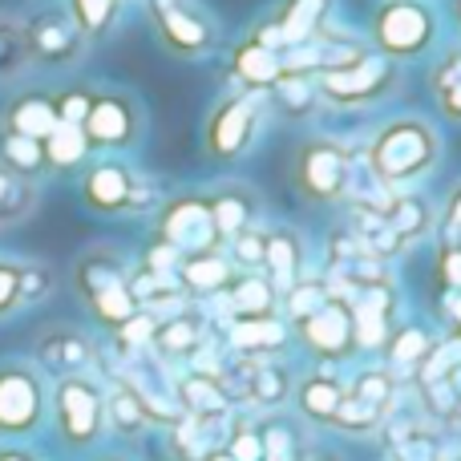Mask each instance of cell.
<instances>
[{
  "label": "cell",
  "instance_id": "cell-36",
  "mask_svg": "<svg viewBox=\"0 0 461 461\" xmlns=\"http://www.w3.org/2000/svg\"><path fill=\"white\" fill-rule=\"evenodd\" d=\"M276 110L287 113V118H303V113L312 110V102H316V86H312L303 73H284V77L276 81Z\"/></svg>",
  "mask_w": 461,
  "mask_h": 461
},
{
  "label": "cell",
  "instance_id": "cell-39",
  "mask_svg": "<svg viewBox=\"0 0 461 461\" xmlns=\"http://www.w3.org/2000/svg\"><path fill=\"white\" fill-rule=\"evenodd\" d=\"M352 397L368 401L373 409H381V413H389L393 397H397V381L389 376V368H368V373L357 376V384H352Z\"/></svg>",
  "mask_w": 461,
  "mask_h": 461
},
{
  "label": "cell",
  "instance_id": "cell-40",
  "mask_svg": "<svg viewBox=\"0 0 461 461\" xmlns=\"http://www.w3.org/2000/svg\"><path fill=\"white\" fill-rule=\"evenodd\" d=\"M381 417H384L381 409H373L368 401L344 393V401H340V409H336L332 425H336V429H344V433H373L376 425H381Z\"/></svg>",
  "mask_w": 461,
  "mask_h": 461
},
{
  "label": "cell",
  "instance_id": "cell-26",
  "mask_svg": "<svg viewBox=\"0 0 461 461\" xmlns=\"http://www.w3.org/2000/svg\"><path fill=\"white\" fill-rule=\"evenodd\" d=\"M276 308H279V292L271 287V279L243 276L230 284V312H235V320L276 316Z\"/></svg>",
  "mask_w": 461,
  "mask_h": 461
},
{
  "label": "cell",
  "instance_id": "cell-19",
  "mask_svg": "<svg viewBox=\"0 0 461 461\" xmlns=\"http://www.w3.org/2000/svg\"><path fill=\"white\" fill-rule=\"evenodd\" d=\"M113 284H126V263L113 251H86L77 259V267H73V287H77V295L86 303Z\"/></svg>",
  "mask_w": 461,
  "mask_h": 461
},
{
  "label": "cell",
  "instance_id": "cell-38",
  "mask_svg": "<svg viewBox=\"0 0 461 461\" xmlns=\"http://www.w3.org/2000/svg\"><path fill=\"white\" fill-rule=\"evenodd\" d=\"M89 308H94V316L102 320L105 328H113V332H118V328L138 312V303H134V295H130V284H113V287H105L102 295H94V300H89Z\"/></svg>",
  "mask_w": 461,
  "mask_h": 461
},
{
  "label": "cell",
  "instance_id": "cell-37",
  "mask_svg": "<svg viewBox=\"0 0 461 461\" xmlns=\"http://www.w3.org/2000/svg\"><path fill=\"white\" fill-rule=\"evenodd\" d=\"M332 300V292H328L320 279H295L292 287H287L284 295H279V303H284V312H287V320H308L316 308H324V303Z\"/></svg>",
  "mask_w": 461,
  "mask_h": 461
},
{
  "label": "cell",
  "instance_id": "cell-2",
  "mask_svg": "<svg viewBox=\"0 0 461 461\" xmlns=\"http://www.w3.org/2000/svg\"><path fill=\"white\" fill-rule=\"evenodd\" d=\"M53 417L73 449H86L105 429V393L89 376H61L53 389Z\"/></svg>",
  "mask_w": 461,
  "mask_h": 461
},
{
  "label": "cell",
  "instance_id": "cell-34",
  "mask_svg": "<svg viewBox=\"0 0 461 461\" xmlns=\"http://www.w3.org/2000/svg\"><path fill=\"white\" fill-rule=\"evenodd\" d=\"M384 223L397 239H417L425 227H429V207H425L417 194H397L384 207Z\"/></svg>",
  "mask_w": 461,
  "mask_h": 461
},
{
  "label": "cell",
  "instance_id": "cell-9",
  "mask_svg": "<svg viewBox=\"0 0 461 461\" xmlns=\"http://www.w3.org/2000/svg\"><path fill=\"white\" fill-rule=\"evenodd\" d=\"M328 8H332V0H284L279 16L263 24V29L255 32V41H259L263 49H271V53H287V49L303 45V41H312L324 29Z\"/></svg>",
  "mask_w": 461,
  "mask_h": 461
},
{
  "label": "cell",
  "instance_id": "cell-28",
  "mask_svg": "<svg viewBox=\"0 0 461 461\" xmlns=\"http://www.w3.org/2000/svg\"><path fill=\"white\" fill-rule=\"evenodd\" d=\"M32 69L29 41H24L21 16L0 13V81H16Z\"/></svg>",
  "mask_w": 461,
  "mask_h": 461
},
{
  "label": "cell",
  "instance_id": "cell-52",
  "mask_svg": "<svg viewBox=\"0 0 461 461\" xmlns=\"http://www.w3.org/2000/svg\"><path fill=\"white\" fill-rule=\"evenodd\" d=\"M0 461H37L29 449H16V446H5L0 449Z\"/></svg>",
  "mask_w": 461,
  "mask_h": 461
},
{
  "label": "cell",
  "instance_id": "cell-35",
  "mask_svg": "<svg viewBox=\"0 0 461 461\" xmlns=\"http://www.w3.org/2000/svg\"><path fill=\"white\" fill-rule=\"evenodd\" d=\"M384 348H389V360L397 368H417L425 357H429L433 348V336L425 332L421 324H405L401 332H389V340H384Z\"/></svg>",
  "mask_w": 461,
  "mask_h": 461
},
{
  "label": "cell",
  "instance_id": "cell-31",
  "mask_svg": "<svg viewBox=\"0 0 461 461\" xmlns=\"http://www.w3.org/2000/svg\"><path fill=\"white\" fill-rule=\"evenodd\" d=\"M45 162H49V170H77L81 162L89 158V138H86V130L81 126H61L57 122V130L45 138Z\"/></svg>",
  "mask_w": 461,
  "mask_h": 461
},
{
  "label": "cell",
  "instance_id": "cell-55",
  "mask_svg": "<svg viewBox=\"0 0 461 461\" xmlns=\"http://www.w3.org/2000/svg\"><path fill=\"white\" fill-rule=\"evenodd\" d=\"M102 461H126V457H102Z\"/></svg>",
  "mask_w": 461,
  "mask_h": 461
},
{
  "label": "cell",
  "instance_id": "cell-16",
  "mask_svg": "<svg viewBox=\"0 0 461 461\" xmlns=\"http://www.w3.org/2000/svg\"><path fill=\"white\" fill-rule=\"evenodd\" d=\"M0 130H13V134H24V138H37V142H45V138L57 130V105H53V97L41 94V89H24V94L8 97L5 113H0Z\"/></svg>",
  "mask_w": 461,
  "mask_h": 461
},
{
  "label": "cell",
  "instance_id": "cell-41",
  "mask_svg": "<svg viewBox=\"0 0 461 461\" xmlns=\"http://www.w3.org/2000/svg\"><path fill=\"white\" fill-rule=\"evenodd\" d=\"M259 446H263V461H300L295 429L287 421H279V417L259 429Z\"/></svg>",
  "mask_w": 461,
  "mask_h": 461
},
{
  "label": "cell",
  "instance_id": "cell-48",
  "mask_svg": "<svg viewBox=\"0 0 461 461\" xmlns=\"http://www.w3.org/2000/svg\"><path fill=\"white\" fill-rule=\"evenodd\" d=\"M227 454L235 461H263V446H259V429L251 425H235L227 438Z\"/></svg>",
  "mask_w": 461,
  "mask_h": 461
},
{
  "label": "cell",
  "instance_id": "cell-33",
  "mask_svg": "<svg viewBox=\"0 0 461 461\" xmlns=\"http://www.w3.org/2000/svg\"><path fill=\"white\" fill-rule=\"evenodd\" d=\"M118 8L122 0H65V13L73 16L77 32L86 41H97L110 32V24L118 21Z\"/></svg>",
  "mask_w": 461,
  "mask_h": 461
},
{
  "label": "cell",
  "instance_id": "cell-29",
  "mask_svg": "<svg viewBox=\"0 0 461 461\" xmlns=\"http://www.w3.org/2000/svg\"><path fill=\"white\" fill-rule=\"evenodd\" d=\"M235 73L247 81V86L255 89H267L276 86L279 77H284V61H279V53H271V49H263L259 41H247V45L235 49Z\"/></svg>",
  "mask_w": 461,
  "mask_h": 461
},
{
  "label": "cell",
  "instance_id": "cell-25",
  "mask_svg": "<svg viewBox=\"0 0 461 461\" xmlns=\"http://www.w3.org/2000/svg\"><path fill=\"white\" fill-rule=\"evenodd\" d=\"M105 425H110L113 433H122V438H138V433L150 425L142 401H138V393L130 389L126 381H113V389L105 393Z\"/></svg>",
  "mask_w": 461,
  "mask_h": 461
},
{
  "label": "cell",
  "instance_id": "cell-11",
  "mask_svg": "<svg viewBox=\"0 0 461 461\" xmlns=\"http://www.w3.org/2000/svg\"><path fill=\"white\" fill-rule=\"evenodd\" d=\"M300 336L316 357L324 360H344L352 357L357 340H352V312L348 303H336L328 300L324 308H316L308 320H300Z\"/></svg>",
  "mask_w": 461,
  "mask_h": 461
},
{
  "label": "cell",
  "instance_id": "cell-21",
  "mask_svg": "<svg viewBox=\"0 0 461 461\" xmlns=\"http://www.w3.org/2000/svg\"><path fill=\"white\" fill-rule=\"evenodd\" d=\"M175 276L183 279L186 292H199V295L211 292L215 295V292H223V287L230 284L235 267H230L219 251H203V255H183V263H178Z\"/></svg>",
  "mask_w": 461,
  "mask_h": 461
},
{
  "label": "cell",
  "instance_id": "cell-45",
  "mask_svg": "<svg viewBox=\"0 0 461 461\" xmlns=\"http://www.w3.org/2000/svg\"><path fill=\"white\" fill-rule=\"evenodd\" d=\"M154 328H158V320H154L150 312H134V316L118 328V344L126 352H146L154 344Z\"/></svg>",
  "mask_w": 461,
  "mask_h": 461
},
{
  "label": "cell",
  "instance_id": "cell-50",
  "mask_svg": "<svg viewBox=\"0 0 461 461\" xmlns=\"http://www.w3.org/2000/svg\"><path fill=\"white\" fill-rule=\"evenodd\" d=\"M438 279L446 284V292H461V247H446V251H441Z\"/></svg>",
  "mask_w": 461,
  "mask_h": 461
},
{
  "label": "cell",
  "instance_id": "cell-1",
  "mask_svg": "<svg viewBox=\"0 0 461 461\" xmlns=\"http://www.w3.org/2000/svg\"><path fill=\"white\" fill-rule=\"evenodd\" d=\"M45 381L32 365H0V438H29L45 421Z\"/></svg>",
  "mask_w": 461,
  "mask_h": 461
},
{
  "label": "cell",
  "instance_id": "cell-24",
  "mask_svg": "<svg viewBox=\"0 0 461 461\" xmlns=\"http://www.w3.org/2000/svg\"><path fill=\"white\" fill-rule=\"evenodd\" d=\"M0 167L13 170L16 178L37 183V178L49 170L45 146H41L37 138H24V134H13V130H0Z\"/></svg>",
  "mask_w": 461,
  "mask_h": 461
},
{
  "label": "cell",
  "instance_id": "cell-14",
  "mask_svg": "<svg viewBox=\"0 0 461 461\" xmlns=\"http://www.w3.org/2000/svg\"><path fill=\"white\" fill-rule=\"evenodd\" d=\"M32 357H37L41 373L61 381V376H81L89 365H94V344H89L81 332H73V328H49V332L37 340Z\"/></svg>",
  "mask_w": 461,
  "mask_h": 461
},
{
  "label": "cell",
  "instance_id": "cell-3",
  "mask_svg": "<svg viewBox=\"0 0 461 461\" xmlns=\"http://www.w3.org/2000/svg\"><path fill=\"white\" fill-rule=\"evenodd\" d=\"M24 24V41H29V57L32 65H45V69H69L81 61L89 41L77 32L73 16L57 5L32 8L29 16H21Z\"/></svg>",
  "mask_w": 461,
  "mask_h": 461
},
{
  "label": "cell",
  "instance_id": "cell-47",
  "mask_svg": "<svg viewBox=\"0 0 461 461\" xmlns=\"http://www.w3.org/2000/svg\"><path fill=\"white\" fill-rule=\"evenodd\" d=\"M89 102H94V94H89V89H61V94L53 97L57 122H61V126H81V122H86V113H89Z\"/></svg>",
  "mask_w": 461,
  "mask_h": 461
},
{
  "label": "cell",
  "instance_id": "cell-43",
  "mask_svg": "<svg viewBox=\"0 0 461 461\" xmlns=\"http://www.w3.org/2000/svg\"><path fill=\"white\" fill-rule=\"evenodd\" d=\"M421 393L429 401V409L438 417H454L461 409V389H457V376H438V381H421Z\"/></svg>",
  "mask_w": 461,
  "mask_h": 461
},
{
  "label": "cell",
  "instance_id": "cell-56",
  "mask_svg": "<svg viewBox=\"0 0 461 461\" xmlns=\"http://www.w3.org/2000/svg\"><path fill=\"white\" fill-rule=\"evenodd\" d=\"M457 16H461V0H457Z\"/></svg>",
  "mask_w": 461,
  "mask_h": 461
},
{
  "label": "cell",
  "instance_id": "cell-30",
  "mask_svg": "<svg viewBox=\"0 0 461 461\" xmlns=\"http://www.w3.org/2000/svg\"><path fill=\"white\" fill-rule=\"evenodd\" d=\"M32 211H37V183L16 178L13 170L0 167V230L21 227Z\"/></svg>",
  "mask_w": 461,
  "mask_h": 461
},
{
  "label": "cell",
  "instance_id": "cell-57",
  "mask_svg": "<svg viewBox=\"0 0 461 461\" xmlns=\"http://www.w3.org/2000/svg\"><path fill=\"white\" fill-rule=\"evenodd\" d=\"M457 461H461V457H457Z\"/></svg>",
  "mask_w": 461,
  "mask_h": 461
},
{
  "label": "cell",
  "instance_id": "cell-22",
  "mask_svg": "<svg viewBox=\"0 0 461 461\" xmlns=\"http://www.w3.org/2000/svg\"><path fill=\"white\" fill-rule=\"evenodd\" d=\"M207 207H211V223H215L219 230V239L223 235H243L247 227L255 223V199L243 191V186H223L219 194H211L207 199Z\"/></svg>",
  "mask_w": 461,
  "mask_h": 461
},
{
  "label": "cell",
  "instance_id": "cell-8",
  "mask_svg": "<svg viewBox=\"0 0 461 461\" xmlns=\"http://www.w3.org/2000/svg\"><path fill=\"white\" fill-rule=\"evenodd\" d=\"M158 239L170 243L178 255H203L219 247V230L211 223V207L207 199H178L175 207L162 215Z\"/></svg>",
  "mask_w": 461,
  "mask_h": 461
},
{
  "label": "cell",
  "instance_id": "cell-44",
  "mask_svg": "<svg viewBox=\"0 0 461 461\" xmlns=\"http://www.w3.org/2000/svg\"><path fill=\"white\" fill-rule=\"evenodd\" d=\"M433 86H438L441 105H446L449 118H461V53H454L446 65H441L438 77H433Z\"/></svg>",
  "mask_w": 461,
  "mask_h": 461
},
{
  "label": "cell",
  "instance_id": "cell-53",
  "mask_svg": "<svg viewBox=\"0 0 461 461\" xmlns=\"http://www.w3.org/2000/svg\"><path fill=\"white\" fill-rule=\"evenodd\" d=\"M449 320H454V328L461 336V292H449Z\"/></svg>",
  "mask_w": 461,
  "mask_h": 461
},
{
  "label": "cell",
  "instance_id": "cell-46",
  "mask_svg": "<svg viewBox=\"0 0 461 461\" xmlns=\"http://www.w3.org/2000/svg\"><path fill=\"white\" fill-rule=\"evenodd\" d=\"M21 308V263L0 255V320Z\"/></svg>",
  "mask_w": 461,
  "mask_h": 461
},
{
  "label": "cell",
  "instance_id": "cell-17",
  "mask_svg": "<svg viewBox=\"0 0 461 461\" xmlns=\"http://www.w3.org/2000/svg\"><path fill=\"white\" fill-rule=\"evenodd\" d=\"M203 344H207V324H203V316H194V312H175V316L158 320L150 348H158L167 360H191Z\"/></svg>",
  "mask_w": 461,
  "mask_h": 461
},
{
  "label": "cell",
  "instance_id": "cell-32",
  "mask_svg": "<svg viewBox=\"0 0 461 461\" xmlns=\"http://www.w3.org/2000/svg\"><path fill=\"white\" fill-rule=\"evenodd\" d=\"M251 405L259 409H276L292 397V376H287L284 365H255L251 376H247V393H243Z\"/></svg>",
  "mask_w": 461,
  "mask_h": 461
},
{
  "label": "cell",
  "instance_id": "cell-18",
  "mask_svg": "<svg viewBox=\"0 0 461 461\" xmlns=\"http://www.w3.org/2000/svg\"><path fill=\"white\" fill-rule=\"evenodd\" d=\"M175 401L186 417H223L230 409V397L223 384L211 381V376H199V373L175 376Z\"/></svg>",
  "mask_w": 461,
  "mask_h": 461
},
{
  "label": "cell",
  "instance_id": "cell-6",
  "mask_svg": "<svg viewBox=\"0 0 461 461\" xmlns=\"http://www.w3.org/2000/svg\"><path fill=\"white\" fill-rule=\"evenodd\" d=\"M397 86V65L381 53H365L360 61L340 65V69H324L320 77V94L328 102L340 105H360V102H376Z\"/></svg>",
  "mask_w": 461,
  "mask_h": 461
},
{
  "label": "cell",
  "instance_id": "cell-10",
  "mask_svg": "<svg viewBox=\"0 0 461 461\" xmlns=\"http://www.w3.org/2000/svg\"><path fill=\"white\" fill-rule=\"evenodd\" d=\"M81 130H86V138H89L94 150H122V146H130L138 138L134 102L122 97V94H94Z\"/></svg>",
  "mask_w": 461,
  "mask_h": 461
},
{
  "label": "cell",
  "instance_id": "cell-5",
  "mask_svg": "<svg viewBox=\"0 0 461 461\" xmlns=\"http://www.w3.org/2000/svg\"><path fill=\"white\" fill-rule=\"evenodd\" d=\"M433 150H438V138L425 122H393L373 146V167L381 178H417L429 170Z\"/></svg>",
  "mask_w": 461,
  "mask_h": 461
},
{
  "label": "cell",
  "instance_id": "cell-51",
  "mask_svg": "<svg viewBox=\"0 0 461 461\" xmlns=\"http://www.w3.org/2000/svg\"><path fill=\"white\" fill-rule=\"evenodd\" d=\"M446 223L454 230H461V186L449 194V203H446Z\"/></svg>",
  "mask_w": 461,
  "mask_h": 461
},
{
  "label": "cell",
  "instance_id": "cell-12",
  "mask_svg": "<svg viewBox=\"0 0 461 461\" xmlns=\"http://www.w3.org/2000/svg\"><path fill=\"white\" fill-rule=\"evenodd\" d=\"M344 167H348V158H344L332 142H308L300 150L295 183H300V191L308 194V199L328 203V199H336V194H344Z\"/></svg>",
  "mask_w": 461,
  "mask_h": 461
},
{
  "label": "cell",
  "instance_id": "cell-49",
  "mask_svg": "<svg viewBox=\"0 0 461 461\" xmlns=\"http://www.w3.org/2000/svg\"><path fill=\"white\" fill-rule=\"evenodd\" d=\"M263 243H267V235H259L255 227H247L243 235H235V263H243V267H259Z\"/></svg>",
  "mask_w": 461,
  "mask_h": 461
},
{
  "label": "cell",
  "instance_id": "cell-27",
  "mask_svg": "<svg viewBox=\"0 0 461 461\" xmlns=\"http://www.w3.org/2000/svg\"><path fill=\"white\" fill-rule=\"evenodd\" d=\"M263 263L271 267V287L284 295L287 287L300 279V239H295L292 230L267 235V243H263Z\"/></svg>",
  "mask_w": 461,
  "mask_h": 461
},
{
  "label": "cell",
  "instance_id": "cell-54",
  "mask_svg": "<svg viewBox=\"0 0 461 461\" xmlns=\"http://www.w3.org/2000/svg\"><path fill=\"white\" fill-rule=\"evenodd\" d=\"M203 461H235V457H230V454H227V449H211V454H207V457H203Z\"/></svg>",
  "mask_w": 461,
  "mask_h": 461
},
{
  "label": "cell",
  "instance_id": "cell-42",
  "mask_svg": "<svg viewBox=\"0 0 461 461\" xmlns=\"http://www.w3.org/2000/svg\"><path fill=\"white\" fill-rule=\"evenodd\" d=\"M53 292V267L49 263H21V308H32Z\"/></svg>",
  "mask_w": 461,
  "mask_h": 461
},
{
  "label": "cell",
  "instance_id": "cell-7",
  "mask_svg": "<svg viewBox=\"0 0 461 461\" xmlns=\"http://www.w3.org/2000/svg\"><path fill=\"white\" fill-rule=\"evenodd\" d=\"M146 8H150L162 41H167L170 49H178V53L194 57L215 45V29H211V21L191 0H146Z\"/></svg>",
  "mask_w": 461,
  "mask_h": 461
},
{
  "label": "cell",
  "instance_id": "cell-15",
  "mask_svg": "<svg viewBox=\"0 0 461 461\" xmlns=\"http://www.w3.org/2000/svg\"><path fill=\"white\" fill-rule=\"evenodd\" d=\"M130 191H134V175H130L122 162L105 158L94 162L81 178V199L86 207L102 211V215H113V211H126L130 207Z\"/></svg>",
  "mask_w": 461,
  "mask_h": 461
},
{
  "label": "cell",
  "instance_id": "cell-23",
  "mask_svg": "<svg viewBox=\"0 0 461 461\" xmlns=\"http://www.w3.org/2000/svg\"><path fill=\"white\" fill-rule=\"evenodd\" d=\"M287 328L276 316H259V320H235L230 324V348L239 357H263V352L284 348Z\"/></svg>",
  "mask_w": 461,
  "mask_h": 461
},
{
  "label": "cell",
  "instance_id": "cell-20",
  "mask_svg": "<svg viewBox=\"0 0 461 461\" xmlns=\"http://www.w3.org/2000/svg\"><path fill=\"white\" fill-rule=\"evenodd\" d=\"M344 393H348V389H344L340 376L316 373V376H308V381L295 384V405H300V413L308 417V421H328V425H332V417H336V409H340Z\"/></svg>",
  "mask_w": 461,
  "mask_h": 461
},
{
  "label": "cell",
  "instance_id": "cell-13",
  "mask_svg": "<svg viewBox=\"0 0 461 461\" xmlns=\"http://www.w3.org/2000/svg\"><path fill=\"white\" fill-rule=\"evenodd\" d=\"M255 138V102L251 97H227L215 113H211L207 126V150L215 158H239L247 150V142Z\"/></svg>",
  "mask_w": 461,
  "mask_h": 461
},
{
  "label": "cell",
  "instance_id": "cell-4",
  "mask_svg": "<svg viewBox=\"0 0 461 461\" xmlns=\"http://www.w3.org/2000/svg\"><path fill=\"white\" fill-rule=\"evenodd\" d=\"M381 57H421L433 45V13L425 0H384L373 16Z\"/></svg>",
  "mask_w": 461,
  "mask_h": 461
}]
</instances>
